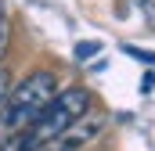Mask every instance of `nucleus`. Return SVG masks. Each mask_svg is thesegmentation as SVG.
<instances>
[{"mask_svg": "<svg viewBox=\"0 0 155 151\" xmlns=\"http://www.w3.org/2000/svg\"><path fill=\"white\" fill-rule=\"evenodd\" d=\"M54 94H58V76L51 69H36V72L25 76L18 86H11L7 97H4V104H0V140L22 133L51 104Z\"/></svg>", "mask_w": 155, "mask_h": 151, "instance_id": "obj_1", "label": "nucleus"}, {"mask_svg": "<svg viewBox=\"0 0 155 151\" xmlns=\"http://www.w3.org/2000/svg\"><path fill=\"white\" fill-rule=\"evenodd\" d=\"M90 108V94L83 90V86H69V90H58L54 97H51V104L43 108V112L18 133L22 137V144L25 151H43L61 130H69L72 122H76L79 115Z\"/></svg>", "mask_w": 155, "mask_h": 151, "instance_id": "obj_2", "label": "nucleus"}, {"mask_svg": "<svg viewBox=\"0 0 155 151\" xmlns=\"http://www.w3.org/2000/svg\"><path fill=\"white\" fill-rule=\"evenodd\" d=\"M105 126H108V115L97 112V108H87L69 130H61L43 151H87L101 133H105Z\"/></svg>", "mask_w": 155, "mask_h": 151, "instance_id": "obj_3", "label": "nucleus"}, {"mask_svg": "<svg viewBox=\"0 0 155 151\" xmlns=\"http://www.w3.org/2000/svg\"><path fill=\"white\" fill-rule=\"evenodd\" d=\"M7 43H11V22L0 14V61H4V54H7Z\"/></svg>", "mask_w": 155, "mask_h": 151, "instance_id": "obj_4", "label": "nucleus"}, {"mask_svg": "<svg viewBox=\"0 0 155 151\" xmlns=\"http://www.w3.org/2000/svg\"><path fill=\"white\" fill-rule=\"evenodd\" d=\"M0 151H25V144H22V137L15 133V137H7V140H0Z\"/></svg>", "mask_w": 155, "mask_h": 151, "instance_id": "obj_5", "label": "nucleus"}, {"mask_svg": "<svg viewBox=\"0 0 155 151\" xmlns=\"http://www.w3.org/2000/svg\"><path fill=\"white\" fill-rule=\"evenodd\" d=\"M7 90H11V76L0 69V104H4V97H7Z\"/></svg>", "mask_w": 155, "mask_h": 151, "instance_id": "obj_6", "label": "nucleus"}, {"mask_svg": "<svg viewBox=\"0 0 155 151\" xmlns=\"http://www.w3.org/2000/svg\"><path fill=\"white\" fill-rule=\"evenodd\" d=\"M76 54H79V58H87V54H97V43H79V47H76Z\"/></svg>", "mask_w": 155, "mask_h": 151, "instance_id": "obj_7", "label": "nucleus"}]
</instances>
